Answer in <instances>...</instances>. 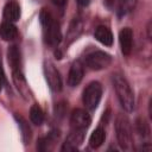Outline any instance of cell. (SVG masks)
<instances>
[{
  "instance_id": "obj_1",
  "label": "cell",
  "mask_w": 152,
  "mask_h": 152,
  "mask_svg": "<svg viewBox=\"0 0 152 152\" xmlns=\"http://www.w3.org/2000/svg\"><path fill=\"white\" fill-rule=\"evenodd\" d=\"M113 84L121 107L126 112H132L134 108V94L127 80L120 74H115L113 75Z\"/></svg>"
},
{
  "instance_id": "obj_2",
  "label": "cell",
  "mask_w": 152,
  "mask_h": 152,
  "mask_svg": "<svg viewBox=\"0 0 152 152\" xmlns=\"http://www.w3.org/2000/svg\"><path fill=\"white\" fill-rule=\"evenodd\" d=\"M39 18L44 28L45 42L51 46H57L62 40V32H61L59 24L52 18L51 13L45 10L40 12Z\"/></svg>"
},
{
  "instance_id": "obj_3",
  "label": "cell",
  "mask_w": 152,
  "mask_h": 152,
  "mask_svg": "<svg viewBox=\"0 0 152 152\" xmlns=\"http://www.w3.org/2000/svg\"><path fill=\"white\" fill-rule=\"evenodd\" d=\"M115 133H116V139L119 145L128 150L132 146L133 142V133H132V126L128 120V118L125 114H118L115 119Z\"/></svg>"
},
{
  "instance_id": "obj_4",
  "label": "cell",
  "mask_w": 152,
  "mask_h": 152,
  "mask_svg": "<svg viewBox=\"0 0 152 152\" xmlns=\"http://www.w3.org/2000/svg\"><path fill=\"white\" fill-rule=\"evenodd\" d=\"M102 96V86L99 82H91L87 86V88L83 91L82 101L87 109L94 110Z\"/></svg>"
},
{
  "instance_id": "obj_5",
  "label": "cell",
  "mask_w": 152,
  "mask_h": 152,
  "mask_svg": "<svg viewBox=\"0 0 152 152\" xmlns=\"http://www.w3.org/2000/svg\"><path fill=\"white\" fill-rule=\"evenodd\" d=\"M86 64L91 70H101L112 63V57L107 52L103 51H94L86 56Z\"/></svg>"
},
{
  "instance_id": "obj_6",
  "label": "cell",
  "mask_w": 152,
  "mask_h": 152,
  "mask_svg": "<svg viewBox=\"0 0 152 152\" xmlns=\"http://www.w3.org/2000/svg\"><path fill=\"white\" fill-rule=\"evenodd\" d=\"M91 124V118L88 114V112L83 110V109H75L71 113L70 116V125H71V129H81V131H86Z\"/></svg>"
},
{
  "instance_id": "obj_7",
  "label": "cell",
  "mask_w": 152,
  "mask_h": 152,
  "mask_svg": "<svg viewBox=\"0 0 152 152\" xmlns=\"http://www.w3.org/2000/svg\"><path fill=\"white\" fill-rule=\"evenodd\" d=\"M44 72H45V78L48 81L49 87L53 91H59L62 89V78L59 76L58 70L55 68V65L51 62H45Z\"/></svg>"
},
{
  "instance_id": "obj_8",
  "label": "cell",
  "mask_w": 152,
  "mask_h": 152,
  "mask_svg": "<svg viewBox=\"0 0 152 152\" xmlns=\"http://www.w3.org/2000/svg\"><path fill=\"white\" fill-rule=\"evenodd\" d=\"M84 132L86 131H81V129H71L70 134L68 135L65 142L62 146V151L69 152V151L77 150V147L82 144V141L84 139Z\"/></svg>"
},
{
  "instance_id": "obj_9",
  "label": "cell",
  "mask_w": 152,
  "mask_h": 152,
  "mask_svg": "<svg viewBox=\"0 0 152 152\" xmlns=\"http://www.w3.org/2000/svg\"><path fill=\"white\" fill-rule=\"evenodd\" d=\"M120 48L124 55H129L133 46V31L129 27H124L119 33Z\"/></svg>"
},
{
  "instance_id": "obj_10",
  "label": "cell",
  "mask_w": 152,
  "mask_h": 152,
  "mask_svg": "<svg viewBox=\"0 0 152 152\" xmlns=\"http://www.w3.org/2000/svg\"><path fill=\"white\" fill-rule=\"evenodd\" d=\"M84 69L80 61H76L71 64L69 74H68V84L70 87H76L83 78Z\"/></svg>"
},
{
  "instance_id": "obj_11",
  "label": "cell",
  "mask_w": 152,
  "mask_h": 152,
  "mask_svg": "<svg viewBox=\"0 0 152 152\" xmlns=\"http://www.w3.org/2000/svg\"><path fill=\"white\" fill-rule=\"evenodd\" d=\"M12 75H13V82H14L18 91L24 97L30 96L28 87H27V83H26V80L24 77V74H23L21 69H14V70H12Z\"/></svg>"
},
{
  "instance_id": "obj_12",
  "label": "cell",
  "mask_w": 152,
  "mask_h": 152,
  "mask_svg": "<svg viewBox=\"0 0 152 152\" xmlns=\"http://www.w3.org/2000/svg\"><path fill=\"white\" fill-rule=\"evenodd\" d=\"M82 30H83V23L80 18H74L72 21L70 23V26H69V30H68V33H66V44H70L72 43L75 39L78 38V36L82 33Z\"/></svg>"
},
{
  "instance_id": "obj_13",
  "label": "cell",
  "mask_w": 152,
  "mask_h": 152,
  "mask_svg": "<svg viewBox=\"0 0 152 152\" xmlns=\"http://www.w3.org/2000/svg\"><path fill=\"white\" fill-rule=\"evenodd\" d=\"M4 18L6 19V21H10V23L18 21L19 18H20V7H19V5L13 2V1L6 4V6L4 8Z\"/></svg>"
},
{
  "instance_id": "obj_14",
  "label": "cell",
  "mask_w": 152,
  "mask_h": 152,
  "mask_svg": "<svg viewBox=\"0 0 152 152\" xmlns=\"http://www.w3.org/2000/svg\"><path fill=\"white\" fill-rule=\"evenodd\" d=\"M95 38L102 43L103 45H107V46H110L113 44V33L110 32V30L106 26H97L96 30H95V33H94Z\"/></svg>"
},
{
  "instance_id": "obj_15",
  "label": "cell",
  "mask_w": 152,
  "mask_h": 152,
  "mask_svg": "<svg viewBox=\"0 0 152 152\" xmlns=\"http://www.w3.org/2000/svg\"><path fill=\"white\" fill-rule=\"evenodd\" d=\"M0 36L4 40H14L18 37V30L13 23L5 21L0 26Z\"/></svg>"
},
{
  "instance_id": "obj_16",
  "label": "cell",
  "mask_w": 152,
  "mask_h": 152,
  "mask_svg": "<svg viewBox=\"0 0 152 152\" xmlns=\"http://www.w3.org/2000/svg\"><path fill=\"white\" fill-rule=\"evenodd\" d=\"M17 122H18V126L21 131V137H23V140L25 144H30L31 141V138H32V131H31V127L28 126L27 121L19 114H15L14 115Z\"/></svg>"
},
{
  "instance_id": "obj_17",
  "label": "cell",
  "mask_w": 152,
  "mask_h": 152,
  "mask_svg": "<svg viewBox=\"0 0 152 152\" xmlns=\"http://www.w3.org/2000/svg\"><path fill=\"white\" fill-rule=\"evenodd\" d=\"M7 57H8V63L12 68L14 69H20V52L15 45H11L7 50Z\"/></svg>"
},
{
  "instance_id": "obj_18",
  "label": "cell",
  "mask_w": 152,
  "mask_h": 152,
  "mask_svg": "<svg viewBox=\"0 0 152 152\" xmlns=\"http://www.w3.org/2000/svg\"><path fill=\"white\" fill-rule=\"evenodd\" d=\"M104 139H106V132H104V129L102 127H97L91 133V135L89 138V145L93 148H97V147H100L103 144Z\"/></svg>"
},
{
  "instance_id": "obj_19",
  "label": "cell",
  "mask_w": 152,
  "mask_h": 152,
  "mask_svg": "<svg viewBox=\"0 0 152 152\" xmlns=\"http://www.w3.org/2000/svg\"><path fill=\"white\" fill-rule=\"evenodd\" d=\"M137 6V0H119L118 1V15L124 17L128 13H131Z\"/></svg>"
},
{
  "instance_id": "obj_20",
  "label": "cell",
  "mask_w": 152,
  "mask_h": 152,
  "mask_svg": "<svg viewBox=\"0 0 152 152\" xmlns=\"http://www.w3.org/2000/svg\"><path fill=\"white\" fill-rule=\"evenodd\" d=\"M30 119L37 126L42 125L43 121H44V113H43L42 108L36 103L32 104V107L30 108Z\"/></svg>"
},
{
  "instance_id": "obj_21",
  "label": "cell",
  "mask_w": 152,
  "mask_h": 152,
  "mask_svg": "<svg viewBox=\"0 0 152 152\" xmlns=\"http://www.w3.org/2000/svg\"><path fill=\"white\" fill-rule=\"evenodd\" d=\"M135 128H137V132L139 133L140 137L146 138V137L150 135V127H148L147 122L144 119H137V121H135Z\"/></svg>"
},
{
  "instance_id": "obj_22",
  "label": "cell",
  "mask_w": 152,
  "mask_h": 152,
  "mask_svg": "<svg viewBox=\"0 0 152 152\" xmlns=\"http://www.w3.org/2000/svg\"><path fill=\"white\" fill-rule=\"evenodd\" d=\"M37 150L38 151H46L49 150V141L46 138H39L37 141Z\"/></svg>"
},
{
  "instance_id": "obj_23",
  "label": "cell",
  "mask_w": 152,
  "mask_h": 152,
  "mask_svg": "<svg viewBox=\"0 0 152 152\" xmlns=\"http://www.w3.org/2000/svg\"><path fill=\"white\" fill-rule=\"evenodd\" d=\"M5 83V75H4V70L1 68V64H0V91L2 89V86Z\"/></svg>"
},
{
  "instance_id": "obj_24",
  "label": "cell",
  "mask_w": 152,
  "mask_h": 152,
  "mask_svg": "<svg viewBox=\"0 0 152 152\" xmlns=\"http://www.w3.org/2000/svg\"><path fill=\"white\" fill-rule=\"evenodd\" d=\"M76 2H77L80 6H83V7H86V6H88V5H89L90 0H76Z\"/></svg>"
},
{
  "instance_id": "obj_25",
  "label": "cell",
  "mask_w": 152,
  "mask_h": 152,
  "mask_svg": "<svg viewBox=\"0 0 152 152\" xmlns=\"http://www.w3.org/2000/svg\"><path fill=\"white\" fill-rule=\"evenodd\" d=\"M52 2L57 6H64L66 4V0H52Z\"/></svg>"
},
{
  "instance_id": "obj_26",
  "label": "cell",
  "mask_w": 152,
  "mask_h": 152,
  "mask_svg": "<svg viewBox=\"0 0 152 152\" xmlns=\"http://www.w3.org/2000/svg\"><path fill=\"white\" fill-rule=\"evenodd\" d=\"M147 37L148 39H151V21H148L147 24Z\"/></svg>"
}]
</instances>
